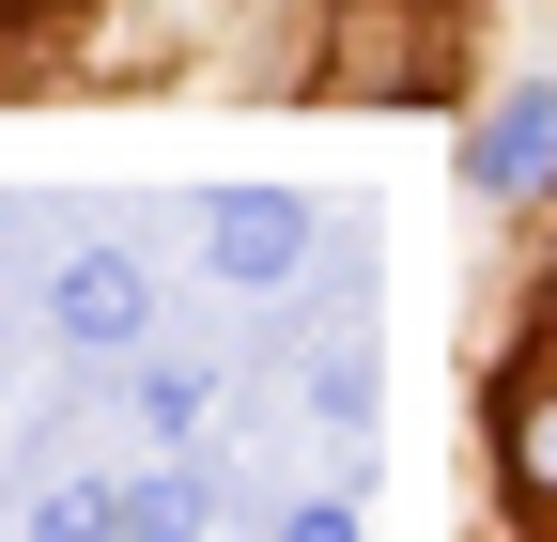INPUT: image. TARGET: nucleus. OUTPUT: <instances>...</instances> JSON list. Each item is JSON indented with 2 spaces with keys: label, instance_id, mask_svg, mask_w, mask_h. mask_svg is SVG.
<instances>
[{
  "label": "nucleus",
  "instance_id": "nucleus-1",
  "mask_svg": "<svg viewBox=\"0 0 557 542\" xmlns=\"http://www.w3.org/2000/svg\"><path fill=\"white\" fill-rule=\"evenodd\" d=\"M47 325H62V342H78V357H124L139 325H156V280H139L124 248H78V263H62V280H47Z\"/></svg>",
  "mask_w": 557,
  "mask_h": 542
},
{
  "label": "nucleus",
  "instance_id": "nucleus-2",
  "mask_svg": "<svg viewBox=\"0 0 557 542\" xmlns=\"http://www.w3.org/2000/svg\"><path fill=\"white\" fill-rule=\"evenodd\" d=\"M201 248H218V280H295V263H310V201L295 186H218Z\"/></svg>",
  "mask_w": 557,
  "mask_h": 542
},
{
  "label": "nucleus",
  "instance_id": "nucleus-3",
  "mask_svg": "<svg viewBox=\"0 0 557 542\" xmlns=\"http://www.w3.org/2000/svg\"><path fill=\"white\" fill-rule=\"evenodd\" d=\"M465 171H480V186H542V171H557V78H527L511 109H480V124H465Z\"/></svg>",
  "mask_w": 557,
  "mask_h": 542
},
{
  "label": "nucleus",
  "instance_id": "nucleus-4",
  "mask_svg": "<svg viewBox=\"0 0 557 542\" xmlns=\"http://www.w3.org/2000/svg\"><path fill=\"white\" fill-rule=\"evenodd\" d=\"M109 496H124V542H201V512H218L201 465H139V481H109Z\"/></svg>",
  "mask_w": 557,
  "mask_h": 542
},
{
  "label": "nucleus",
  "instance_id": "nucleus-5",
  "mask_svg": "<svg viewBox=\"0 0 557 542\" xmlns=\"http://www.w3.org/2000/svg\"><path fill=\"white\" fill-rule=\"evenodd\" d=\"M32 542H124V496H94V481H62V496L32 512Z\"/></svg>",
  "mask_w": 557,
  "mask_h": 542
},
{
  "label": "nucleus",
  "instance_id": "nucleus-6",
  "mask_svg": "<svg viewBox=\"0 0 557 542\" xmlns=\"http://www.w3.org/2000/svg\"><path fill=\"white\" fill-rule=\"evenodd\" d=\"M511 465H527V496H557V403H527V434H511Z\"/></svg>",
  "mask_w": 557,
  "mask_h": 542
},
{
  "label": "nucleus",
  "instance_id": "nucleus-7",
  "mask_svg": "<svg viewBox=\"0 0 557 542\" xmlns=\"http://www.w3.org/2000/svg\"><path fill=\"white\" fill-rule=\"evenodd\" d=\"M278 542H357V512H295V527H278Z\"/></svg>",
  "mask_w": 557,
  "mask_h": 542
}]
</instances>
